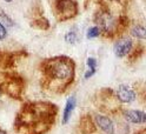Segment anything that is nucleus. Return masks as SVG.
I'll list each match as a JSON object with an SVG mask.
<instances>
[{
  "mask_svg": "<svg viewBox=\"0 0 146 134\" xmlns=\"http://www.w3.org/2000/svg\"><path fill=\"white\" fill-rule=\"evenodd\" d=\"M0 18H1V20L5 22V25H4L5 27H6V26H7V27H12V26H13V20L6 13H4L3 11H0Z\"/></svg>",
  "mask_w": 146,
  "mask_h": 134,
  "instance_id": "17",
  "label": "nucleus"
},
{
  "mask_svg": "<svg viewBox=\"0 0 146 134\" xmlns=\"http://www.w3.org/2000/svg\"><path fill=\"white\" fill-rule=\"evenodd\" d=\"M7 37V31H6V27L0 22V40H4L5 38Z\"/></svg>",
  "mask_w": 146,
  "mask_h": 134,
  "instance_id": "18",
  "label": "nucleus"
},
{
  "mask_svg": "<svg viewBox=\"0 0 146 134\" xmlns=\"http://www.w3.org/2000/svg\"><path fill=\"white\" fill-rule=\"evenodd\" d=\"M0 134H7V133H6L4 129H1V128H0Z\"/></svg>",
  "mask_w": 146,
  "mask_h": 134,
  "instance_id": "20",
  "label": "nucleus"
},
{
  "mask_svg": "<svg viewBox=\"0 0 146 134\" xmlns=\"http://www.w3.org/2000/svg\"><path fill=\"white\" fill-rule=\"evenodd\" d=\"M100 35V31L99 28L97 27V26H93V27H91L88 31H87V34H86V37L88 39H93V38H98Z\"/></svg>",
  "mask_w": 146,
  "mask_h": 134,
  "instance_id": "16",
  "label": "nucleus"
},
{
  "mask_svg": "<svg viewBox=\"0 0 146 134\" xmlns=\"http://www.w3.org/2000/svg\"><path fill=\"white\" fill-rule=\"evenodd\" d=\"M41 86L53 93L62 94L76 78V62L67 55H56L40 62Z\"/></svg>",
  "mask_w": 146,
  "mask_h": 134,
  "instance_id": "2",
  "label": "nucleus"
},
{
  "mask_svg": "<svg viewBox=\"0 0 146 134\" xmlns=\"http://www.w3.org/2000/svg\"><path fill=\"white\" fill-rule=\"evenodd\" d=\"M87 66H88V71L85 73V79L91 78L94 73H96V69H97V60L94 58H88L87 59Z\"/></svg>",
  "mask_w": 146,
  "mask_h": 134,
  "instance_id": "13",
  "label": "nucleus"
},
{
  "mask_svg": "<svg viewBox=\"0 0 146 134\" xmlns=\"http://www.w3.org/2000/svg\"><path fill=\"white\" fill-rule=\"evenodd\" d=\"M18 53L0 50V91L15 99H20L24 91V80L15 72Z\"/></svg>",
  "mask_w": 146,
  "mask_h": 134,
  "instance_id": "3",
  "label": "nucleus"
},
{
  "mask_svg": "<svg viewBox=\"0 0 146 134\" xmlns=\"http://www.w3.org/2000/svg\"><path fill=\"white\" fill-rule=\"evenodd\" d=\"M58 107L47 101H33L23 105L14 126L20 134H45L54 125Z\"/></svg>",
  "mask_w": 146,
  "mask_h": 134,
  "instance_id": "1",
  "label": "nucleus"
},
{
  "mask_svg": "<svg viewBox=\"0 0 146 134\" xmlns=\"http://www.w3.org/2000/svg\"><path fill=\"white\" fill-rule=\"evenodd\" d=\"M76 96H71L70 99L66 101V105H65V108H64V113H62V123L66 125L71 118V115L74 111V107H76Z\"/></svg>",
  "mask_w": 146,
  "mask_h": 134,
  "instance_id": "11",
  "label": "nucleus"
},
{
  "mask_svg": "<svg viewBox=\"0 0 146 134\" xmlns=\"http://www.w3.org/2000/svg\"><path fill=\"white\" fill-rule=\"evenodd\" d=\"M77 39H78V33H77L74 30L67 32L66 35H65V40H66V42H68V44H74V42L77 41Z\"/></svg>",
  "mask_w": 146,
  "mask_h": 134,
  "instance_id": "15",
  "label": "nucleus"
},
{
  "mask_svg": "<svg viewBox=\"0 0 146 134\" xmlns=\"http://www.w3.org/2000/svg\"><path fill=\"white\" fill-rule=\"evenodd\" d=\"M87 3H88V0H85V7H86V5H87Z\"/></svg>",
  "mask_w": 146,
  "mask_h": 134,
  "instance_id": "21",
  "label": "nucleus"
},
{
  "mask_svg": "<svg viewBox=\"0 0 146 134\" xmlns=\"http://www.w3.org/2000/svg\"><path fill=\"white\" fill-rule=\"evenodd\" d=\"M115 99L121 104H131L137 99L134 89L127 85H119L115 89Z\"/></svg>",
  "mask_w": 146,
  "mask_h": 134,
  "instance_id": "6",
  "label": "nucleus"
},
{
  "mask_svg": "<svg viewBox=\"0 0 146 134\" xmlns=\"http://www.w3.org/2000/svg\"><path fill=\"white\" fill-rule=\"evenodd\" d=\"M33 26L39 30H48L50 27V22L47 19H45V18H39V19H36L33 21Z\"/></svg>",
  "mask_w": 146,
  "mask_h": 134,
  "instance_id": "14",
  "label": "nucleus"
},
{
  "mask_svg": "<svg viewBox=\"0 0 146 134\" xmlns=\"http://www.w3.org/2000/svg\"><path fill=\"white\" fill-rule=\"evenodd\" d=\"M98 1H99V7L106 8V10L113 12L112 6H114L115 8H120V10L123 11V13H124L127 5H129V3H130V0H98ZM113 13H115V12H113Z\"/></svg>",
  "mask_w": 146,
  "mask_h": 134,
  "instance_id": "10",
  "label": "nucleus"
},
{
  "mask_svg": "<svg viewBox=\"0 0 146 134\" xmlns=\"http://www.w3.org/2000/svg\"><path fill=\"white\" fill-rule=\"evenodd\" d=\"M124 118L126 121L137 125H144L146 121V113L137 110H127L124 111Z\"/></svg>",
  "mask_w": 146,
  "mask_h": 134,
  "instance_id": "9",
  "label": "nucleus"
},
{
  "mask_svg": "<svg viewBox=\"0 0 146 134\" xmlns=\"http://www.w3.org/2000/svg\"><path fill=\"white\" fill-rule=\"evenodd\" d=\"M133 50V41L131 38H124V39H118L113 46L114 54L118 58H125L131 53Z\"/></svg>",
  "mask_w": 146,
  "mask_h": 134,
  "instance_id": "7",
  "label": "nucleus"
},
{
  "mask_svg": "<svg viewBox=\"0 0 146 134\" xmlns=\"http://www.w3.org/2000/svg\"><path fill=\"white\" fill-rule=\"evenodd\" d=\"M94 121H96L97 126L102 129L105 134H114V123L108 117L98 114V115H96Z\"/></svg>",
  "mask_w": 146,
  "mask_h": 134,
  "instance_id": "8",
  "label": "nucleus"
},
{
  "mask_svg": "<svg viewBox=\"0 0 146 134\" xmlns=\"http://www.w3.org/2000/svg\"><path fill=\"white\" fill-rule=\"evenodd\" d=\"M131 34L133 37H135L137 39H140V40H145L146 38V30L143 25H135L134 27L131 30Z\"/></svg>",
  "mask_w": 146,
  "mask_h": 134,
  "instance_id": "12",
  "label": "nucleus"
},
{
  "mask_svg": "<svg viewBox=\"0 0 146 134\" xmlns=\"http://www.w3.org/2000/svg\"><path fill=\"white\" fill-rule=\"evenodd\" d=\"M5 1H6V3H11V1H12V0H5Z\"/></svg>",
  "mask_w": 146,
  "mask_h": 134,
  "instance_id": "22",
  "label": "nucleus"
},
{
  "mask_svg": "<svg viewBox=\"0 0 146 134\" xmlns=\"http://www.w3.org/2000/svg\"><path fill=\"white\" fill-rule=\"evenodd\" d=\"M52 10L57 21L62 22L76 18L79 12V6L76 0H53Z\"/></svg>",
  "mask_w": 146,
  "mask_h": 134,
  "instance_id": "5",
  "label": "nucleus"
},
{
  "mask_svg": "<svg viewBox=\"0 0 146 134\" xmlns=\"http://www.w3.org/2000/svg\"><path fill=\"white\" fill-rule=\"evenodd\" d=\"M135 134H145V129H144V128H143V129H141V131H139V132H137V133H135Z\"/></svg>",
  "mask_w": 146,
  "mask_h": 134,
  "instance_id": "19",
  "label": "nucleus"
},
{
  "mask_svg": "<svg viewBox=\"0 0 146 134\" xmlns=\"http://www.w3.org/2000/svg\"><path fill=\"white\" fill-rule=\"evenodd\" d=\"M94 22L100 31V35H104L108 39L119 38L129 27L127 15L113 13L103 7H99L96 12Z\"/></svg>",
  "mask_w": 146,
  "mask_h": 134,
  "instance_id": "4",
  "label": "nucleus"
}]
</instances>
